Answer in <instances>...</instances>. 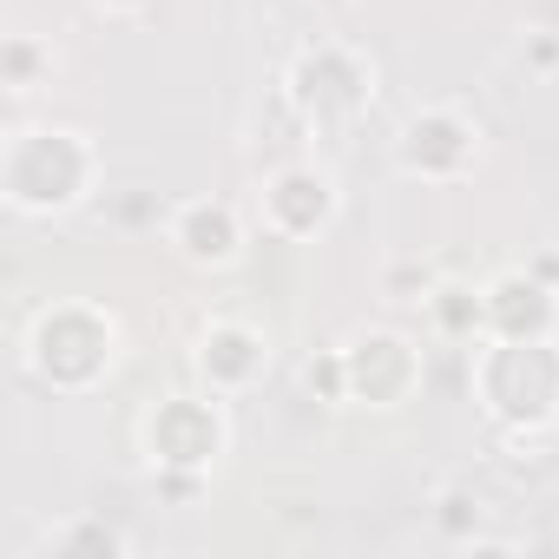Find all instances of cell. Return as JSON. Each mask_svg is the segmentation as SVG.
<instances>
[{
  "instance_id": "cell-1",
  "label": "cell",
  "mask_w": 559,
  "mask_h": 559,
  "mask_svg": "<svg viewBox=\"0 0 559 559\" xmlns=\"http://www.w3.org/2000/svg\"><path fill=\"white\" fill-rule=\"evenodd\" d=\"M467 382L493 435L526 448L552 435L559 415V336H480L467 349Z\"/></svg>"
},
{
  "instance_id": "cell-2",
  "label": "cell",
  "mask_w": 559,
  "mask_h": 559,
  "mask_svg": "<svg viewBox=\"0 0 559 559\" xmlns=\"http://www.w3.org/2000/svg\"><path fill=\"white\" fill-rule=\"evenodd\" d=\"M106 185V158L80 126H21L0 145V198L14 217H73Z\"/></svg>"
},
{
  "instance_id": "cell-3",
  "label": "cell",
  "mask_w": 559,
  "mask_h": 559,
  "mask_svg": "<svg viewBox=\"0 0 559 559\" xmlns=\"http://www.w3.org/2000/svg\"><path fill=\"white\" fill-rule=\"evenodd\" d=\"M119 349H126V330L106 304L93 297H60L47 304L34 323H27V343H21V362L40 389L53 395H93L112 369H119Z\"/></svg>"
},
{
  "instance_id": "cell-4",
  "label": "cell",
  "mask_w": 559,
  "mask_h": 559,
  "mask_svg": "<svg viewBox=\"0 0 559 559\" xmlns=\"http://www.w3.org/2000/svg\"><path fill=\"white\" fill-rule=\"evenodd\" d=\"M139 454L152 474H217V461L230 454V408L224 395L198 389H171L139 415Z\"/></svg>"
},
{
  "instance_id": "cell-5",
  "label": "cell",
  "mask_w": 559,
  "mask_h": 559,
  "mask_svg": "<svg viewBox=\"0 0 559 559\" xmlns=\"http://www.w3.org/2000/svg\"><path fill=\"white\" fill-rule=\"evenodd\" d=\"M284 99L304 112V126H356L376 106V60L349 40H310L284 67Z\"/></svg>"
},
{
  "instance_id": "cell-6",
  "label": "cell",
  "mask_w": 559,
  "mask_h": 559,
  "mask_svg": "<svg viewBox=\"0 0 559 559\" xmlns=\"http://www.w3.org/2000/svg\"><path fill=\"white\" fill-rule=\"evenodd\" d=\"M395 171L408 178V185H435V191H448V185H467L474 171H480V158H487V132H480V119L467 112V106H448V99H435V106H415L402 126H395Z\"/></svg>"
},
{
  "instance_id": "cell-7",
  "label": "cell",
  "mask_w": 559,
  "mask_h": 559,
  "mask_svg": "<svg viewBox=\"0 0 559 559\" xmlns=\"http://www.w3.org/2000/svg\"><path fill=\"white\" fill-rule=\"evenodd\" d=\"M343 369H349V408H376V415H395L421 395L428 382V356L408 330H389V323H369L343 343Z\"/></svg>"
},
{
  "instance_id": "cell-8",
  "label": "cell",
  "mask_w": 559,
  "mask_h": 559,
  "mask_svg": "<svg viewBox=\"0 0 559 559\" xmlns=\"http://www.w3.org/2000/svg\"><path fill=\"white\" fill-rule=\"evenodd\" d=\"M336 217H343V185H336L330 165H317V158H284V165L263 171L257 224H263L276 243H317Z\"/></svg>"
},
{
  "instance_id": "cell-9",
  "label": "cell",
  "mask_w": 559,
  "mask_h": 559,
  "mask_svg": "<svg viewBox=\"0 0 559 559\" xmlns=\"http://www.w3.org/2000/svg\"><path fill=\"white\" fill-rule=\"evenodd\" d=\"M191 376L211 395L237 402V395L263 389V376H270V336L250 317H211L198 330V343H191Z\"/></svg>"
},
{
  "instance_id": "cell-10",
  "label": "cell",
  "mask_w": 559,
  "mask_h": 559,
  "mask_svg": "<svg viewBox=\"0 0 559 559\" xmlns=\"http://www.w3.org/2000/svg\"><path fill=\"white\" fill-rule=\"evenodd\" d=\"M165 243L191 270H230L243 257V211L230 198H178L165 211Z\"/></svg>"
},
{
  "instance_id": "cell-11",
  "label": "cell",
  "mask_w": 559,
  "mask_h": 559,
  "mask_svg": "<svg viewBox=\"0 0 559 559\" xmlns=\"http://www.w3.org/2000/svg\"><path fill=\"white\" fill-rule=\"evenodd\" d=\"M480 310H487V336H559V284L533 263L493 270L480 284Z\"/></svg>"
},
{
  "instance_id": "cell-12",
  "label": "cell",
  "mask_w": 559,
  "mask_h": 559,
  "mask_svg": "<svg viewBox=\"0 0 559 559\" xmlns=\"http://www.w3.org/2000/svg\"><path fill=\"white\" fill-rule=\"evenodd\" d=\"M421 317H428V336H435V343H461V349H474V343L487 336L480 284H461V276H435L428 297H421Z\"/></svg>"
},
{
  "instance_id": "cell-13",
  "label": "cell",
  "mask_w": 559,
  "mask_h": 559,
  "mask_svg": "<svg viewBox=\"0 0 559 559\" xmlns=\"http://www.w3.org/2000/svg\"><path fill=\"white\" fill-rule=\"evenodd\" d=\"M40 552H53V559H126L132 539L106 513H67L40 533Z\"/></svg>"
},
{
  "instance_id": "cell-14",
  "label": "cell",
  "mask_w": 559,
  "mask_h": 559,
  "mask_svg": "<svg viewBox=\"0 0 559 559\" xmlns=\"http://www.w3.org/2000/svg\"><path fill=\"white\" fill-rule=\"evenodd\" d=\"M53 73H60L53 40H40V34H8V40H0V86H8L14 99L53 86Z\"/></svg>"
},
{
  "instance_id": "cell-15",
  "label": "cell",
  "mask_w": 559,
  "mask_h": 559,
  "mask_svg": "<svg viewBox=\"0 0 559 559\" xmlns=\"http://www.w3.org/2000/svg\"><path fill=\"white\" fill-rule=\"evenodd\" d=\"M428 520H435V533H441L448 546H507V539L487 533V500H480L474 487H441Z\"/></svg>"
},
{
  "instance_id": "cell-16",
  "label": "cell",
  "mask_w": 559,
  "mask_h": 559,
  "mask_svg": "<svg viewBox=\"0 0 559 559\" xmlns=\"http://www.w3.org/2000/svg\"><path fill=\"white\" fill-rule=\"evenodd\" d=\"M304 389H310V402H323V408H349V369H343V349H317V356L304 362Z\"/></svg>"
},
{
  "instance_id": "cell-17",
  "label": "cell",
  "mask_w": 559,
  "mask_h": 559,
  "mask_svg": "<svg viewBox=\"0 0 559 559\" xmlns=\"http://www.w3.org/2000/svg\"><path fill=\"white\" fill-rule=\"evenodd\" d=\"M152 487H158V500H171V507H191V500L211 487V474H152Z\"/></svg>"
},
{
  "instance_id": "cell-18",
  "label": "cell",
  "mask_w": 559,
  "mask_h": 559,
  "mask_svg": "<svg viewBox=\"0 0 559 559\" xmlns=\"http://www.w3.org/2000/svg\"><path fill=\"white\" fill-rule=\"evenodd\" d=\"M520 67L559 73V34H526V40H520Z\"/></svg>"
},
{
  "instance_id": "cell-19",
  "label": "cell",
  "mask_w": 559,
  "mask_h": 559,
  "mask_svg": "<svg viewBox=\"0 0 559 559\" xmlns=\"http://www.w3.org/2000/svg\"><path fill=\"white\" fill-rule=\"evenodd\" d=\"M86 8H99L106 21H132V14H145L152 0H86Z\"/></svg>"
},
{
  "instance_id": "cell-20",
  "label": "cell",
  "mask_w": 559,
  "mask_h": 559,
  "mask_svg": "<svg viewBox=\"0 0 559 559\" xmlns=\"http://www.w3.org/2000/svg\"><path fill=\"white\" fill-rule=\"evenodd\" d=\"M304 8H317V14H336V8H349V0H304Z\"/></svg>"
},
{
  "instance_id": "cell-21",
  "label": "cell",
  "mask_w": 559,
  "mask_h": 559,
  "mask_svg": "<svg viewBox=\"0 0 559 559\" xmlns=\"http://www.w3.org/2000/svg\"><path fill=\"white\" fill-rule=\"evenodd\" d=\"M552 441H559V415H552Z\"/></svg>"
}]
</instances>
